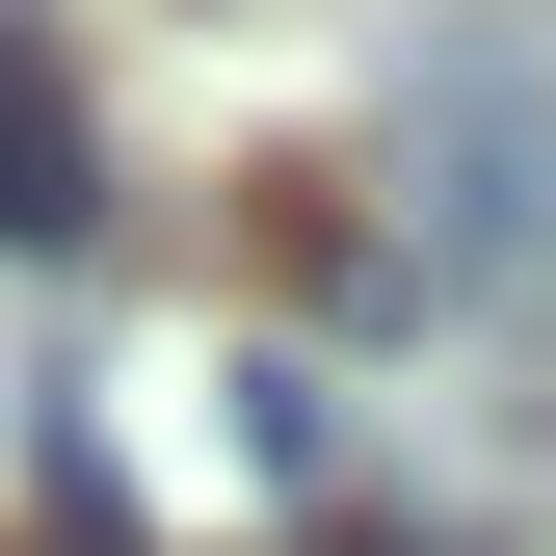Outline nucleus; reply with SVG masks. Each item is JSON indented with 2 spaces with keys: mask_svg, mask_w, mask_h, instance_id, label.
<instances>
[{
  "mask_svg": "<svg viewBox=\"0 0 556 556\" xmlns=\"http://www.w3.org/2000/svg\"><path fill=\"white\" fill-rule=\"evenodd\" d=\"M292 556H425V530H292Z\"/></svg>",
  "mask_w": 556,
  "mask_h": 556,
  "instance_id": "7ed1b4c3",
  "label": "nucleus"
},
{
  "mask_svg": "<svg viewBox=\"0 0 556 556\" xmlns=\"http://www.w3.org/2000/svg\"><path fill=\"white\" fill-rule=\"evenodd\" d=\"M0 556H132V504H106V477H53V504L0 530Z\"/></svg>",
  "mask_w": 556,
  "mask_h": 556,
  "instance_id": "f03ea898",
  "label": "nucleus"
},
{
  "mask_svg": "<svg viewBox=\"0 0 556 556\" xmlns=\"http://www.w3.org/2000/svg\"><path fill=\"white\" fill-rule=\"evenodd\" d=\"M106 239V132H80V53L53 0H0V265H80Z\"/></svg>",
  "mask_w": 556,
  "mask_h": 556,
  "instance_id": "f257e3e1",
  "label": "nucleus"
}]
</instances>
